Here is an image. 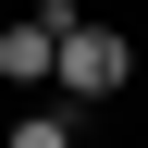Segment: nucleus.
<instances>
[{"label": "nucleus", "instance_id": "7ed1b4c3", "mask_svg": "<svg viewBox=\"0 0 148 148\" xmlns=\"http://www.w3.org/2000/svg\"><path fill=\"white\" fill-rule=\"evenodd\" d=\"M0 148H74V111H12V136Z\"/></svg>", "mask_w": 148, "mask_h": 148}, {"label": "nucleus", "instance_id": "f03ea898", "mask_svg": "<svg viewBox=\"0 0 148 148\" xmlns=\"http://www.w3.org/2000/svg\"><path fill=\"white\" fill-rule=\"evenodd\" d=\"M62 12H74V0H37V12H12V25H0V74H12V86H49V49H62Z\"/></svg>", "mask_w": 148, "mask_h": 148}, {"label": "nucleus", "instance_id": "f257e3e1", "mask_svg": "<svg viewBox=\"0 0 148 148\" xmlns=\"http://www.w3.org/2000/svg\"><path fill=\"white\" fill-rule=\"evenodd\" d=\"M136 86V37L123 25H86V12H62V49H49V99L62 111H99Z\"/></svg>", "mask_w": 148, "mask_h": 148}]
</instances>
